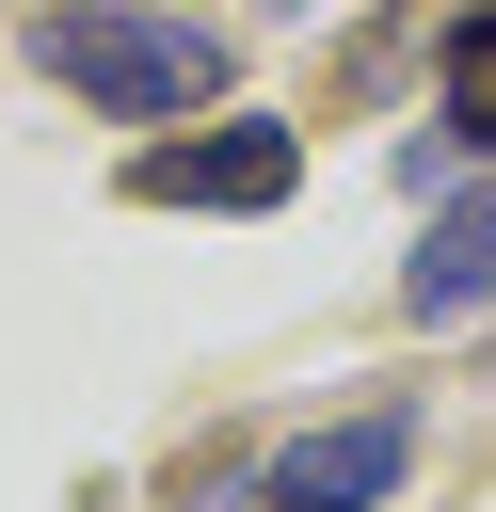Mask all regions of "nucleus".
<instances>
[{
    "label": "nucleus",
    "mask_w": 496,
    "mask_h": 512,
    "mask_svg": "<svg viewBox=\"0 0 496 512\" xmlns=\"http://www.w3.org/2000/svg\"><path fill=\"white\" fill-rule=\"evenodd\" d=\"M448 112H464V144L496 160V16H480V32L448 48Z\"/></svg>",
    "instance_id": "5"
},
{
    "label": "nucleus",
    "mask_w": 496,
    "mask_h": 512,
    "mask_svg": "<svg viewBox=\"0 0 496 512\" xmlns=\"http://www.w3.org/2000/svg\"><path fill=\"white\" fill-rule=\"evenodd\" d=\"M272 16H320V0H272Z\"/></svg>",
    "instance_id": "6"
},
{
    "label": "nucleus",
    "mask_w": 496,
    "mask_h": 512,
    "mask_svg": "<svg viewBox=\"0 0 496 512\" xmlns=\"http://www.w3.org/2000/svg\"><path fill=\"white\" fill-rule=\"evenodd\" d=\"M400 464H416V416H400V400H368V416L288 432V448L256 464V512H384V496H400Z\"/></svg>",
    "instance_id": "2"
},
{
    "label": "nucleus",
    "mask_w": 496,
    "mask_h": 512,
    "mask_svg": "<svg viewBox=\"0 0 496 512\" xmlns=\"http://www.w3.org/2000/svg\"><path fill=\"white\" fill-rule=\"evenodd\" d=\"M32 48H48L64 96H96V112H128V128L224 96V32H192V16H128V0H96V16H48Z\"/></svg>",
    "instance_id": "1"
},
{
    "label": "nucleus",
    "mask_w": 496,
    "mask_h": 512,
    "mask_svg": "<svg viewBox=\"0 0 496 512\" xmlns=\"http://www.w3.org/2000/svg\"><path fill=\"white\" fill-rule=\"evenodd\" d=\"M288 176H304L288 128H192V144H144L128 160L144 208H288Z\"/></svg>",
    "instance_id": "3"
},
{
    "label": "nucleus",
    "mask_w": 496,
    "mask_h": 512,
    "mask_svg": "<svg viewBox=\"0 0 496 512\" xmlns=\"http://www.w3.org/2000/svg\"><path fill=\"white\" fill-rule=\"evenodd\" d=\"M480 304H496V192H464V208L416 240V272H400V320H432V336L480 320Z\"/></svg>",
    "instance_id": "4"
}]
</instances>
